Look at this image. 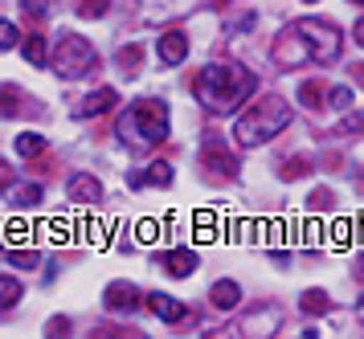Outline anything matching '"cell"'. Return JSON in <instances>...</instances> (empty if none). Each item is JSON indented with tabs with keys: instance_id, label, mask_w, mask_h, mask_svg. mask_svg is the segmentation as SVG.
Listing matches in <instances>:
<instances>
[{
	"instance_id": "cell-1",
	"label": "cell",
	"mask_w": 364,
	"mask_h": 339,
	"mask_svg": "<svg viewBox=\"0 0 364 339\" xmlns=\"http://www.w3.org/2000/svg\"><path fill=\"white\" fill-rule=\"evenodd\" d=\"M254 86H258V78H254L250 70H242V65H205L197 74V82H193L197 98L217 114L242 107V102L254 95Z\"/></svg>"
},
{
	"instance_id": "cell-2",
	"label": "cell",
	"mask_w": 364,
	"mask_h": 339,
	"mask_svg": "<svg viewBox=\"0 0 364 339\" xmlns=\"http://www.w3.org/2000/svg\"><path fill=\"white\" fill-rule=\"evenodd\" d=\"M287 123H291V107H287L282 98H266V102H254V107L237 119L233 139H237V147H258V144H266L270 135H279Z\"/></svg>"
},
{
	"instance_id": "cell-3",
	"label": "cell",
	"mask_w": 364,
	"mask_h": 339,
	"mask_svg": "<svg viewBox=\"0 0 364 339\" xmlns=\"http://www.w3.org/2000/svg\"><path fill=\"white\" fill-rule=\"evenodd\" d=\"M119 135L123 139H139V144H164L168 139V107L156 102V98H144L135 102L132 111L119 119Z\"/></svg>"
},
{
	"instance_id": "cell-4",
	"label": "cell",
	"mask_w": 364,
	"mask_h": 339,
	"mask_svg": "<svg viewBox=\"0 0 364 339\" xmlns=\"http://www.w3.org/2000/svg\"><path fill=\"white\" fill-rule=\"evenodd\" d=\"M50 62H53V70H58L62 78H82L86 70H95L99 53H95V45H90L86 37H78V33H62Z\"/></svg>"
},
{
	"instance_id": "cell-5",
	"label": "cell",
	"mask_w": 364,
	"mask_h": 339,
	"mask_svg": "<svg viewBox=\"0 0 364 339\" xmlns=\"http://www.w3.org/2000/svg\"><path fill=\"white\" fill-rule=\"evenodd\" d=\"M291 29L307 45V58L311 62H336L340 58V29L336 25H328V21H299Z\"/></svg>"
},
{
	"instance_id": "cell-6",
	"label": "cell",
	"mask_w": 364,
	"mask_h": 339,
	"mask_svg": "<svg viewBox=\"0 0 364 339\" xmlns=\"http://www.w3.org/2000/svg\"><path fill=\"white\" fill-rule=\"evenodd\" d=\"M66 196L70 200H78V205H95V200H102V184L99 176H86V172H74L66 184Z\"/></svg>"
},
{
	"instance_id": "cell-7",
	"label": "cell",
	"mask_w": 364,
	"mask_h": 339,
	"mask_svg": "<svg viewBox=\"0 0 364 339\" xmlns=\"http://www.w3.org/2000/svg\"><path fill=\"white\" fill-rule=\"evenodd\" d=\"M156 53H160V62L164 65H181L184 58H188V37H184L181 29H172L160 37V45H156Z\"/></svg>"
},
{
	"instance_id": "cell-8",
	"label": "cell",
	"mask_w": 364,
	"mask_h": 339,
	"mask_svg": "<svg viewBox=\"0 0 364 339\" xmlns=\"http://www.w3.org/2000/svg\"><path fill=\"white\" fill-rule=\"evenodd\" d=\"M115 90H111V86H102V90H90V95L82 98V102H78V119H95V114H102V111H111V107H115Z\"/></svg>"
},
{
	"instance_id": "cell-9",
	"label": "cell",
	"mask_w": 364,
	"mask_h": 339,
	"mask_svg": "<svg viewBox=\"0 0 364 339\" xmlns=\"http://www.w3.org/2000/svg\"><path fill=\"white\" fill-rule=\"evenodd\" d=\"M139 298H144V294L135 291L132 282H111V286H107V307L111 311H135Z\"/></svg>"
},
{
	"instance_id": "cell-10",
	"label": "cell",
	"mask_w": 364,
	"mask_h": 339,
	"mask_svg": "<svg viewBox=\"0 0 364 339\" xmlns=\"http://www.w3.org/2000/svg\"><path fill=\"white\" fill-rule=\"evenodd\" d=\"M160 266H164L172 278H188L197 270V254H193V249H168L164 258H160Z\"/></svg>"
},
{
	"instance_id": "cell-11",
	"label": "cell",
	"mask_w": 364,
	"mask_h": 339,
	"mask_svg": "<svg viewBox=\"0 0 364 339\" xmlns=\"http://www.w3.org/2000/svg\"><path fill=\"white\" fill-rule=\"evenodd\" d=\"M148 307H151V315L164 319V323H181L184 315H188V311H184L176 298H168V294H148Z\"/></svg>"
},
{
	"instance_id": "cell-12",
	"label": "cell",
	"mask_w": 364,
	"mask_h": 339,
	"mask_svg": "<svg viewBox=\"0 0 364 339\" xmlns=\"http://www.w3.org/2000/svg\"><path fill=\"white\" fill-rule=\"evenodd\" d=\"M205 163H209V168H217L221 176H233V172H237V160H233V156L217 144V139H209V144H205Z\"/></svg>"
},
{
	"instance_id": "cell-13",
	"label": "cell",
	"mask_w": 364,
	"mask_h": 339,
	"mask_svg": "<svg viewBox=\"0 0 364 339\" xmlns=\"http://www.w3.org/2000/svg\"><path fill=\"white\" fill-rule=\"evenodd\" d=\"M209 298H213V307L230 311V307H237V298H242V286H237V282H230V278H221L213 291H209Z\"/></svg>"
},
{
	"instance_id": "cell-14",
	"label": "cell",
	"mask_w": 364,
	"mask_h": 339,
	"mask_svg": "<svg viewBox=\"0 0 364 339\" xmlns=\"http://www.w3.org/2000/svg\"><path fill=\"white\" fill-rule=\"evenodd\" d=\"M21 53H25V62L33 65V70H41V65L50 62V49H46V41H41V37H25V41H21Z\"/></svg>"
},
{
	"instance_id": "cell-15",
	"label": "cell",
	"mask_w": 364,
	"mask_h": 339,
	"mask_svg": "<svg viewBox=\"0 0 364 339\" xmlns=\"http://www.w3.org/2000/svg\"><path fill=\"white\" fill-rule=\"evenodd\" d=\"M132 184H135V188H139V184H156V188H168V184H172V168H168V163H151L148 172H144V176H135Z\"/></svg>"
},
{
	"instance_id": "cell-16",
	"label": "cell",
	"mask_w": 364,
	"mask_h": 339,
	"mask_svg": "<svg viewBox=\"0 0 364 339\" xmlns=\"http://www.w3.org/2000/svg\"><path fill=\"white\" fill-rule=\"evenodd\" d=\"M299 307L307 311V315H328V311H331V298H328V291H303Z\"/></svg>"
},
{
	"instance_id": "cell-17",
	"label": "cell",
	"mask_w": 364,
	"mask_h": 339,
	"mask_svg": "<svg viewBox=\"0 0 364 339\" xmlns=\"http://www.w3.org/2000/svg\"><path fill=\"white\" fill-rule=\"evenodd\" d=\"M9 200H13L17 209H29V205H41V184H17V188L9 193Z\"/></svg>"
},
{
	"instance_id": "cell-18",
	"label": "cell",
	"mask_w": 364,
	"mask_h": 339,
	"mask_svg": "<svg viewBox=\"0 0 364 339\" xmlns=\"http://www.w3.org/2000/svg\"><path fill=\"white\" fill-rule=\"evenodd\" d=\"M17 151L25 156V160H33V156H41V151H46V135H33V131H25V135H17Z\"/></svg>"
},
{
	"instance_id": "cell-19",
	"label": "cell",
	"mask_w": 364,
	"mask_h": 339,
	"mask_svg": "<svg viewBox=\"0 0 364 339\" xmlns=\"http://www.w3.org/2000/svg\"><path fill=\"white\" fill-rule=\"evenodd\" d=\"M17 298H21V282L17 278H0V311L17 307Z\"/></svg>"
},
{
	"instance_id": "cell-20",
	"label": "cell",
	"mask_w": 364,
	"mask_h": 339,
	"mask_svg": "<svg viewBox=\"0 0 364 339\" xmlns=\"http://www.w3.org/2000/svg\"><path fill=\"white\" fill-rule=\"evenodd\" d=\"M13 114H17V90L4 86V90H0V119H13Z\"/></svg>"
},
{
	"instance_id": "cell-21",
	"label": "cell",
	"mask_w": 364,
	"mask_h": 339,
	"mask_svg": "<svg viewBox=\"0 0 364 339\" xmlns=\"http://www.w3.org/2000/svg\"><path fill=\"white\" fill-rule=\"evenodd\" d=\"M119 65H123V74H135V65H139V45L119 49Z\"/></svg>"
},
{
	"instance_id": "cell-22",
	"label": "cell",
	"mask_w": 364,
	"mask_h": 339,
	"mask_svg": "<svg viewBox=\"0 0 364 339\" xmlns=\"http://www.w3.org/2000/svg\"><path fill=\"white\" fill-rule=\"evenodd\" d=\"M331 107H336V111H348V107H352V86H331Z\"/></svg>"
},
{
	"instance_id": "cell-23",
	"label": "cell",
	"mask_w": 364,
	"mask_h": 339,
	"mask_svg": "<svg viewBox=\"0 0 364 339\" xmlns=\"http://www.w3.org/2000/svg\"><path fill=\"white\" fill-rule=\"evenodd\" d=\"M107 4H111V0H82V9H78V16H82V21H95V16H102V13H107Z\"/></svg>"
},
{
	"instance_id": "cell-24",
	"label": "cell",
	"mask_w": 364,
	"mask_h": 339,
	"mask_svg": "<svg viewBox=\"0 0 364 339\" xmlns=\"http://www.w3.org/2000/svg\"><path fill=\"white\" fill-rule=\"evenodd\" d=\"M17 41H21L17 25H13V21H0V49H13Z\"/></svg>"
},
{
	"instance_id": "cell-25",
	"label": "cell",
	"mask_w": 364,
	"mask_h": 339,
	"mask_svg": "<svg viewBox=\"0 0 364 339\" xmlns=\"http://www.w3.org/2000/svg\"><path fill=\"white\" fill-rule=\"evenodd\" d=\"M299 98H303V107H319V86L315 82H303L299 86Z\"/></svg>"
},
{
	"instance_id": "cell-26",
	"label": "cell",
	"mask_w": 364,
	"mask_h": 339,
	"mask_svg": "<svg viewBox=\"0 0 364 339\" xmlns=\"http://www.w3.org/2000/svg\"><path fill=\"white\" fill-rule=\"evenodd\" d=\"M135 237H139V242H156V237H160V225H156V221H139V225H135Z\"/></svg>"
},
{
	"instance_id": "cell-27",
	"label": "cell",
	"mask_w": 364,
	"mask_h": 339,
	"mask_svg": "<svg viewBox=\"0 0 364 339\" xmlns=\"http://www.w3.org/2000/svg\"><path fill=\"white\" fill-rule=\"evenodd\" d=\"M9 262H17L21 270H33V266H37V254H21V249H9Z\"/></svg>"
},
{
	"instance_id": "cell-28",
	"label": "cell",
	"mask_w": 364,
	"mask_h": 339,
	"mask_svg": "<svg viewBox=\"0 0 364 339\" xmlns=\"http://www.w3.org/2000/svg\"><path fill=\"white\" fill-rule=\"evenodd\" d=\"M9 242H13V245L29 242V229H25V221H13V225H9Z\"/></svg>"
},
{
	"instance_id": "cell-29",
	"label": "cell",
	"mask_w": 364,
	"mask_h": 339,
	"mask_svg": "<svg viewBox=\"0 0 364 339\" xmlns=\"http://www.w3.org/2000/svg\"><path fill=\"white\" fill-rule=\"evenodd\" d=\"M303 172H307V163H303V160H287V168H282V176H287V180L303 176Z\"/></svg>"
},
{
	"instance_id": "cell-30",
	"label": "cell",
	"mask_w": 364,
	"mask_h": 339,
	"mask_svg": "<svg viewBox=\"0 0 364 339\" xmlns=\"http://www.w3.org/2000/svg\"><path fill=\"white\" fill-rule=\"evenodd\" d=\"M9 180H13V172H9V163L0 160V188H4V184H9Z\"/></svg>"
},
{
	"instance_id": "cell-31",
	"label": "cell",
	"mask_w": 364,
	"mask_h": 339,
	"mask_svg": "<svg viewBox=\"0 0 364 339\" xmlns=\"http://www.w3.org/2000/svg\"><path fill=\"white\" fill-rule=\"evenodd\" d=\"M352 33H356V41H360V45H364V16H360V21H356V29H352Z\"/></svg>"
},
{
	"instance_id": "cell-32",
	"label": "cell",
	"mask_w": 364,
	"mask_h": 339,
	"mask_svg": "<svg viewBox=\"0 0 364 339\" xmlns=\"http://www.w3.org/2000/svg\"><path fill=\"white\" fill-rule=\"evenodd\" d=\"M352 4H364V0H352Z\"/></svg>"
},
{
	"instance_id": "cell-33",
	"label": "cell",
	"mask_w": 364,
	"mask_h": 339,
	"mask_svg": "<svg viewBox=\"0 0 364 339\" xmlns=\"http://www.w3.org/2000/svg\"><path fill=\"white\" fill-rule=\"evenodd\" d=\"M307 4H315V0H307Z\"/></svg>"
}]
</instances>
